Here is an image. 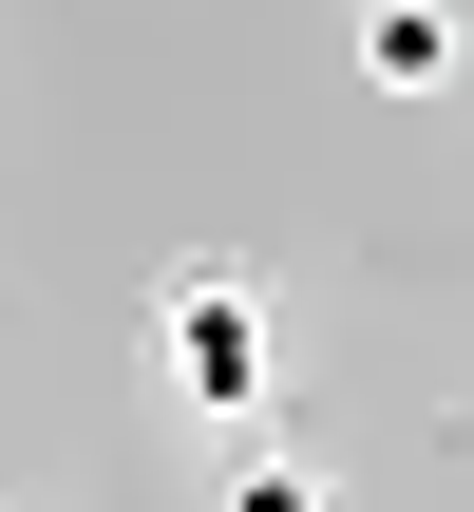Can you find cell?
<instances>
[{"label": "cell", "mask_w": 474, "mask_h": 512, "mask_svg": "<svg viewBox=\"0 0 474 512\" xmlns=\"http://www.w3.org/2000/svg\"><path fill=\"white\" fill-rule=\"evenodd\" d=\"M152 361H171V399L247 418V399H266V361H285V323H266V285H247V266H171V285H152Z\"/></svg>", "instance_id": "cell-1"}, {"label": "cell", "mask_w": 474, "mask_h": 512, "mask_svg": "<svg viewBox=\"0 0 474 512\" xmlns=\"http://www.w3.org/2000/svg\"><path fill=\"white\" fill-rule=\"evenodd\" d=\"M361 76L380 95H456V0H361Z\"/></svg>", "instance_id": "cell-2"}, {"label": "cell", "mask_w": 474, "mask_h": 512, "mask_svg": "<svg viewBox=\"0 0 474 512\" xmlns=\"http://www.w3.org/2000/svg\"><path fill=\"white\" fill-rule=\"evenodd\" d=\"M228 512H342V494H323L304 456H247V475H228Z\"/></svg>", "instance_id": "cell-3"}]
</instances>
